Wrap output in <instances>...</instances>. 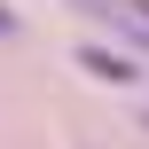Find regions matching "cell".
I'll return each instance as SVG.
<instances>
[{"label": "cell", "instance_id": "3", "mask_svg": "<svg viewBox=\"0 0 149 149\" xmlns=\"http://www.w3.org/2000/svg\"><path fill=\"white\" fill-rule=\"evenodd\" d=\"M0 39H16V16H8V8H0Z\"/></svg>", "mask_w": 149, "mask_h": 149}, {"label": "cell", "instance_id": "1", "mask_svg": "<svg viewBox=\"0 0 149 149\" xmlns=\"http://www.w3.org/2000/svg\"><path fill=\"white\" fill-rule=\"evenodd\" d=\"M79 63H86L94 79H110V86H118V79H134V55H126V47H79Z\"/></svg>", "mask_w": 149, "mask_h": 149}, {"label": "cell", "instance_id": "2", "mask_svg": "<svg viewBox=\"0 0 149 149\" xmlns=\"http://www.w3.org/2000/svg\"><path fill=\"white\" fill-rule=\"evenodd\" d=\"M102 8H110L126 31H134V47H149V0H102Z\"/></svg>", "mask_w": 149, "mask_h": 149}]
</instances>
